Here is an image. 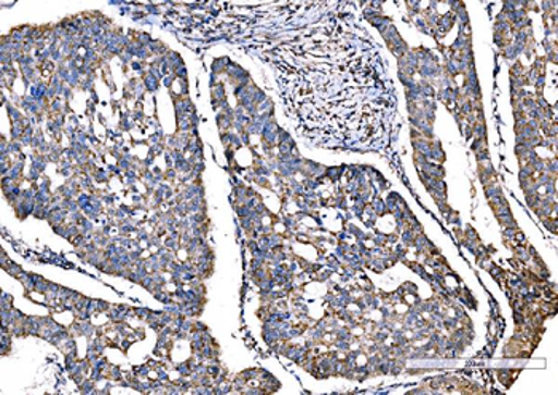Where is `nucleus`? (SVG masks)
I'll use <instances>...</instances> for the list:
<instances>
[{
	"label": "nucleus",
	"mask_w": 558,
	"mask_h": 395,
	"mask_svg": "<svg viewBox=\"0 0 558 395\" xmlns=\"http://www.w3.org/2000/svg\"><path fill=\"white\" fill-rule=\"evenodd\" d=\"M279 95L299 132L318 146H371L384 136L392 96L374 48L337 26L279 45Z\"/></svg>",
	"instance_id": "obj_1"
}]
</instances>
